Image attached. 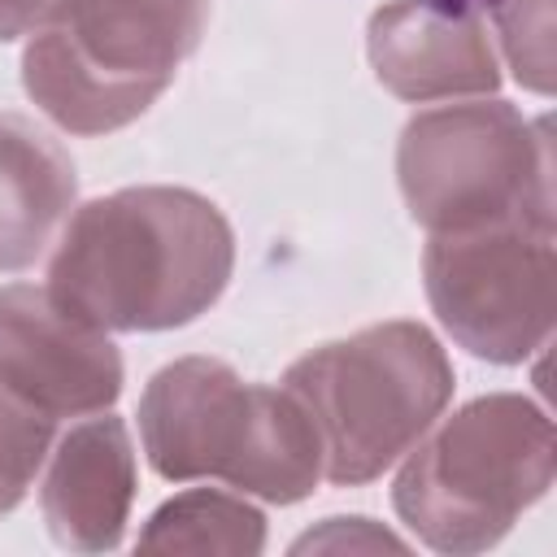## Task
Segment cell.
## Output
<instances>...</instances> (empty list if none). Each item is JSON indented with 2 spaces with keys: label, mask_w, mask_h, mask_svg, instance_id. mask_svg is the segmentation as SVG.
Here are the masks:
<instances>
[{
  "label": "cell",
  "mask_w": 557,
  "mask_h": 557,
  "mask_svg": "<svg viewBox=\"0 0 557 557\" xmlns=\"http://www.w3.org/2000/svg\"><path fill=\"white\" fill-rule=\"evenodd\" d=\"M492 4L513 78L548 96L553 91V0H483Z\"/></svg>",
  "instance_id": "obj_14"
},
{
  "label": "cell",
  "mask_w": 557,
  "mask_h": 557,
  "mask_svg": "<svg viewBox=\"0 0 557 557\" xmlns=\"http://www.w3.org/2000/svg\"><path fill=\"white\" fill-rule=\"evenodd\" d=\"M52 422L0 379V518L17 509L52 453Z\"/></svg>",
  "instance_id": "obj_13"
},
{
  "label": "cell",
  "mask_w": 557,
  "mask_h": 557,
  "mask_svg": "<svg viewBox=\"0 0 557 557\" xmlns=\"http://www.w3.org/2000/svg\"><path fill=\"white\" fill-rule=\"evenodd\" d=\"M235 235L187 187H122L78 205L48 261V296L100 331L196 322L231 283Z\"/></svg>",
  "instance_id": "obj_1"
},
{
  "label": "cell",
  "mask_w": 557,
  "mask_h": 557,
  "mask_svg": "<svg viewBox=\"0 0 557 557\" xmlns=\"http://www.w3.org/2000/svg\"><path fill=\"white\" fill-rule=\"evenodd\" d=\"M0 379L48 418L104 413L122 396V352L48 287L9 283L0 287Z\"/></svg>",
  "instance_id": "obj_8"
},
{
  "label": "cell",
  "mask_w": 557,
  "mask_h": 557,
  "mask_svg": "<svg viewBox=\"0 0 557 557\" xmlns=\"http://www.w3.org/2000/svg\"><path fill=\"white\" fill-rule=\"evenodd\" d=\"M422 283L440 326L474 357L518 366L540 352L557 318L553 226L496 222L431 235Z\"/></svg>",
  "instance_id": "obj_7"
},
{
  "label": "cell",
  "mask_w": 557,
  "mask_h": 557,
  "mask_svg": "<svg viewBox=\"0 0 557 557\" xmlns=\"http://www.w3.org/2000/svg\"><path fill=\"white\" fill-rule=\"evenodd\" d=\"M135 500V444L122 418H87L48 453L39 487L44 522L61 548L109 553L122 544Z\"/></svg>",
  "instance_id": "obj_10"
},
{
  "label": "cell",
  "mask_w": 557,
  "mask_h": 557,
  "mask_svg": "<svg viewBox=\"0 0 557 557\" xmlns=\"http://www.w3.org/2000/svg\"><path fill=\"white\" fill-rule=\"evenodd\" d=\"M265 548V513L248 505L244 496L191 487L174 500H165L144 535L139 553H231L252 557Z\"/></svg>",
  "instance_id": "obj_12"
},
{
  "label": "cell",
  "mask_w": 557,
  "mask_h": 557,
  "mask_svg": "<svg viewBox=\"0 0 557 557\" xmlns=\"http://www.w3.org/2000/svg\"><path fill=\"white\" fill-rule=\"evenodd\" d=\"M557 474L553 418L513 392H492L435 418L392 483L400 522L435 553H483L509 535Z\"/></svg>",
  "instance_id": "obj_3"
},
{
  "label": "cell",
  "mask_w": 557,
  "mask_h": 557,
  "mask_svg": "<svg viewBox=\"0 0 557 557\" xmlns=\"http://www.w3.org/2000/svg\"><path fill=\"white\" fill-rule=\"evenodd\" d=\"M139 440L161 479H222L270 505H296L322 479V440L300 396L244 383L218 357H183L148 379Z\"/></svg>",
  "instance_id": "obj_2"
},
{
  "label": "cell",
  "mask_w": 557,
  "mask_h": 557,
  "mask_svg": "<svg viewBox=\"0 0 557 557\" xmlns=\"http://www.w3.org/2000/svg\"><path fill=\"white\" fill-rule=\"evenodd\" d=\"M322 440V479L361 487L392 470L453 400V361L422 322H379L287 366Z\"/></svg>",
  "instance_id": "obj_4"
},
{
  "label": "cell",
  "mask_w": 557,
  "mask_h": 557,
  "mask_svg": "<svg viewBox=\"0 0 557 557\" xmlns=\"http://www.w3.org/2000/svg\"><path fill=\"white\" fill-rule=\"evenodd\" d=\"M209 0H83L30 35L22 87L70 135H109L148 113L196 52Z\"/></svg>",
  "instance_id": "obj_5"
},
{
  "label": "cell",
  "mask_w": 557,
  "mask_h": 557,
  "mask_svg": "<svg viewBox=\"0 0 557 557\" xmlns=\"http://www.w3.org/2000/svg\"><path fill=\"white\" fill-rule=\"evenodd\" d=\"M78 174L65 148L22 113L0 109V274L26 270L65 226Z\"/></svg>",
  "instance_id": "obj_11"
},
{
  "label": "cell",
  "mask_w": 557,
  "mask_h": 557,
  "mask_svg": "<svg viewBox=\"0 0 557 557\" xmlns=\"http://www.w3.org/2000/svg\"><path fill=\"white\" fill-rule=\"evenodd\" d=\"M83 0H0V44L65 22Z\"/></svg>",
  "instance_id": "obj_16"
},
{
  "label": "cell",
  "mask_w": 557,
  "mask_h": 557,
  "mask_svg": "<svg viewBox=\"0 0 557 557\" xmlns=\"http://www.w3.org/2000/svg\"><path fill=\"white\" fill-rule=\"evenodd\" d=\"M292 548L296 553H305V548H335V553H344V548H392V553H400L405 540L374 527L370 518H326L318 531L300 535Z\"/></svg>",
  "instance_id": "obj_15"
},
{
  "label": "cell",
  "mask_w": 557,
  "mask_h": 557,
  "mask_svg": "<svg viewBox=\"0 0 557 557\" xmlns=\"http://www.w3.org/2000/svg\"><path fill=\"white\" fill-rule=\"evenodd\" d=\"M366 52L374 78L413 104L500 87L492 30L474 0H392L370 13Z\"/></svg>",
  "instance_id": "obj_9"
},
{
  "label": "cell",
  "mask_w": 557,
  "mask_h": 557,
  "mask_svg": "<svg viewBox=\"0 0 557 557\" xmlns=\"http://www.w3.org/2000/svg\"><path fill=\"white\" fill-rule=\"evenodd\" d=\"M396 183L409 218L431 235L496 222L553 226L548 122H527L509 100L422 109L400 131Z\"/></svg>",
  "instance_id": "obj_6"
}]
</instances>
